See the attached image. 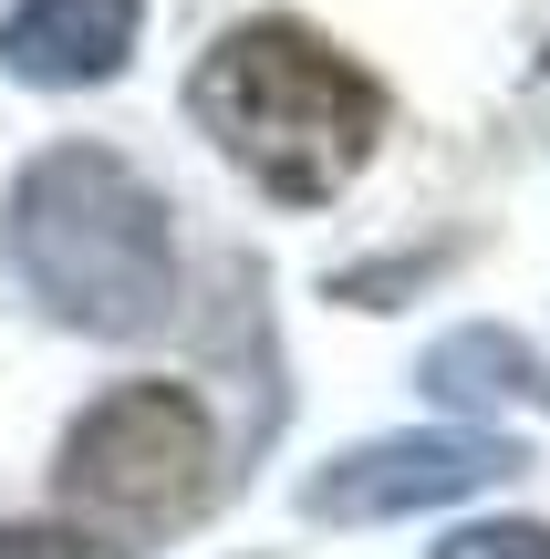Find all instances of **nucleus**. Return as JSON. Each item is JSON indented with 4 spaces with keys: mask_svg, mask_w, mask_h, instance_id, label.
Listing matches in <instances>:
<instances>
[{
    "mask_svg": "<svg viewBox=\"0 0 550 559\" xmlns=\"http://www.w3.org/2000/svg\"><path fill=\"white\" fill-rule=\"evenodd\" d=\"M0 249H11V280L62 332L136 342L177 311V228H166V198L94 135L42 145L11 177Z\"/></svg>",
    "mask_w": 550,
    "mask_h": 559,
    "instance_id": "obj_1",
    "label": "nucleus"
},
{
    "mask_svg": "<svg viewBox=\"0 0 550 559\" xmlns=\"http://www.w3.org/2000/svg\"><path fill=\"white\" fill-rule=\"evenodd\" d=\"M219 487V425L187 383H115L73 415L52 445V508L62 539L94 559H136L166 528H187Z\"/></svg>",
    "mask_w": 550,
    "mask_h": 559,
    "instance_id": "obj_3",
    "label": "nucleus"
},
{
    "mask_svg": "<svg viewBox=\"0 0 550 559\" xmlns=\"http://www.w3.org/2000/svg\"><path fill=\"white\" fill-rule=\"evenodd\" d=\"M436 559H550V528L540 519H478L457 539H436Z\"/></svg>",
    "mask_w": 550,
    "mask_h": 559,
    "instance_id": "obj_7",
    "label": "nucleus"
},
{
    "mask_svg": "<svg viewBox=\"0 0 550 559\" xmlns=\"http://www.w3.org/2000/svg\"><path fill=\"white\" fill-rule=\"evenodd\" d=\"M519 436H489V425H406V436L343 445L332 466H312L302 519L323 528H374V519H416V508H457L468 487L519 477Z\"/></svg>",
    "mask_w": 550,
    "mask_h": 559,
    "instance_id": "obj_4",
    "label": "nucleus"
},
{
    "mask_svg": "<svg viewBox=\"0 0 550 559\" xmlns=\"http://www.w3.org/2000/svg\"><path fill=\"white\" fill-rule=\"evenodd\" d=\"M136 32H145V0H21V11H0V73L83 94V83H115L136 62Z\"/></svg>",
    "mask_w": 550,
    "mask_h": 559,
    "instance_id": "obj_5",
    "label": "nucleus"
},
{
    "mask_svg": "<svg viewBox=\"0 0 550 559\" xmlns=\"http://www.w3.org/2000/svg\"><path fill=\"white\" fill-rule=\"evenodd\" d=\"M416 383H426L436 404H468V415H489V404H550V362L519 332H499V321L447 332L426 362H416Z\"/></svg>",
    "mask_w": 550,
    "mask_h": 559,
    "instance_id": "obj_6",
    "label": "nucleus"
},
{
    "mask_svg": "<svg viewBox=\"0 0 550 559\" xmlns=\"http://www.w3.org/2000/svg\"><path fill=\"white\" fill-rule=\"evenodd\" d=\"M0 559H73L62 528H0Z\"/></svg>",
    "mask_w": 550,
    "mask_h": 559,
    "instance_id": "obj_8",
    "label": "nucleus"
},
{
    "mask_svg": "<svg viewBox=\"0 0 550 559\" xmlns=\"http://www.w3.org/2000/svg\"><path fill=\"white\" fill-rule=\"evenodd\" d=\"M187 115L249 166V187L281 207H323L385 145V83L353 52H332L302 21H239L198 52Z\"/></svg>",
    "mask_w": 550,
    "mask_h": 559,
    "instance_id": "obj_2",
    "label": "nucleus"
}]
</instances>
